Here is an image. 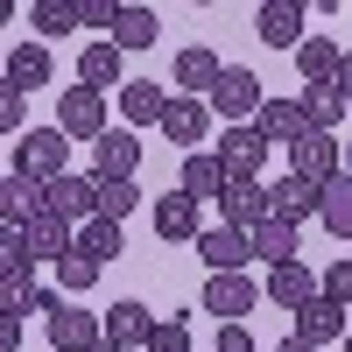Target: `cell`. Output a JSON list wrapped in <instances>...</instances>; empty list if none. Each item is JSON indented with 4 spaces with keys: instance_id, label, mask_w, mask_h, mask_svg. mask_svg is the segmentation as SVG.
<instances>
[{
    "instance_id": "obj_3",
    "label": "cell",
    "mask_w": 352,
    "mask_h": 352,
    "mask_svg": "<svg viewBox=\"0 0 352 352\" xmlns=\"http://www.w3.org/2000/svg\"><path fill=\"white\" fill-rule=\"evenodd\" d=\"M212 162L226 169V184H261V169H268V141H261L254 127H226Z\"/></svg>"
},
{
    "instance_id": "obj_6",
    "label": "cell",
    "mask_w": 352,
    "mask_h": 352,
    "mask_svg": "<svg viewBox=\"0 0 352 352\" xmlns=\"http://www.w3.org/2000/svg\"><path fill=\"white\" fill-rule=\"evenodd\" d=\"M134 169H141V141L127 127H106L92 141V176L99 184H134Z\"/></svg>"
},
{
    "instance_id": "obj_30",
    "label": "cell",
    "mask_w": 352,
    "mask_h": 352,
    "mask_svg": "<svg viewBox=\"0 0 352 352\" xmlns=\"http://www.w3.org/2000/svg\"><path fill=\"white\" fill-rule=\"evenodd\" d=\"M28 28H36V43L50 50V43H64L71 28H78V0H36L28 8Z\"/></svg>"
},
{
    "instance_id": "obj_33",
    "label": "cell",
    "mask_w": 352,
    "mask_h": 352,
    "mask_svg": "<svg viewBox=\"0 0 352 352\" xmlns=\"http://www.w3.org/2000/svg\"><path fill=\"white\" fill-rule=\"evenodd\" d=\"M78 254H92L99 268H106V261H120V254H127V232L113 226V219H85V226H78Z\"/></svg>"
},
{
    "instance_id": "obj_26",
    "label": "cell",
    "mask_w": 352,
    "mask_h": 352,
    "mask_svg": "<svg viewBox=\"0 0 352 352\" xmlns=\"http://www.w3.org/2000/svg\"><path fill=\"white\" fill-rule=\"evenodd\" d=\"M78 85H85V92H99V99L113 92V85H127V78H120V50H113L106 36H99L92 50H85V56H78Z\"/></svg>"
},
{
    "instance_id": "obj_37",
    "label": "cell",
    "mask_w": 352,
    "mask_h": 352,
    "mask_svg": "<svg viewBox=\"0 0 352 352\" xmlns=\"http://www.w3.org/2000/svg\"><path fill=\"white\" fill-rule=\"evenodd\" d=\"M317 296H324L331 310H352V254H338L324 275H317Z\"/></svg>"
},
{
    "instance_id": "obj_19",
    "label": "cell",
    "mask_w": 352,
    "mask_h": 352,
    "mask_svg": "<svg viewBox=\"0 0 352 352\" xmlns=\"http://www.w3.org/2000/svg\"><path fill=\"white\" fill-rule=\"evenodd\" d=\"M0 78H8L14 92L28 99V92H43V85L56 78V64H50V50H43V43H14V50H8V71H0Z\"/></svg>"
},
{
    "instance_id": "obj_48",
    "label": "cell",
    "mask_w": 352,
    "mask_h": 352,
    "mask_svg": "<svg viewBox=\"0 0 352 352\" xmlns=\"http://www.w3.org/2000/svg\"><path fill=\"white\" fill-rule=\"evenodd\" d=\"M92 352H120V345H92Z\"/></svg>"
},
{
    "instance_id": "obj_16",
    "label": "cell",
    "mask_w": 352,
    "mask_h": 352,
    "mask_svg": "<svg viewBox=\"0 0 352 352\" xmlns=\"http://www.w3.org/2000/svg\"><path fill=\"white\" fill-rule=\"evenodd\" d=\"M99 331H106V345L134 352V345H148V331H155V310H148V303H113V310L99 317Z\"/></svg>"
},
{
    "instance_id": "obj_47",
    "label": "cell",
    "mask_w": 352,
    "mask_h": 352,
    "mask_svg": "<svg viewBox=\"0 0 352 352\" xmlns=\"http://www.w3.org/2000/svg\"><path fill=\"white\" fill-rule=\"evenodd\" d=\"M338 352H352V331H345V338H338Z\"/></svg>"
},
{
    "instance_id": "obj_42",
    "label": "cell",
    "mask_w": 352,
    "mask_h": 352,
    "mask_svg": "<svg viewBox=\"0 0 352 352\" xmlns=\"http://www.w3.org/2000/svg\"><path fill=\"white\" fill-rule=\"evenodd\" d=\"M219 352H261L247 324H219Z\"/></svg>"
},
{
    "instance_id": "obj_39",
    "label": "cell",
    "mask_w": 352,
    "mask_h": 352,
    "mask_svg": "<svg viewBox=\"0 0 352 352\" xmlns=\"http://www.w3.org/2000/svg\"><path fill=\"white\" fill-rule=\"evenodd\" d=\"M21 268H36V261H28V240H21V226L0 219V275H21Z\"/></svg>"
},
{
    "instance_id": "obj_45",
    "label": "cell",
    "mask_w": 352,
    "mask_h": 352,
    "mask_svg": "<svg viewBox=\"0 0 352 352\" xmlns=\"http://www.w3.org/2000/svg\"><path fill=\"white\" fill-rule=\"evenodd\" d=\"M275 352H317V345H303V338H282V345H275Z\"/></svg>"
},
{
    "instance_id": "obj_24",
    "label": "cell",
    "mask_w": 352,
    "mask_h": 352,
    "mask_svg": "<svg viewBox=\"0 0 352 352\" xmlns=\"http://www.w3.org/2000/svg\"><path fill=\"white\" fill-rule=\"evenodd\" d=\"M21 240H28V261H64L78 247V226H64L56 212H43L36 226H21Z\"/></svg>"
},
{
    "instance_id": "obj_11",
    "label": "cell",
    "mask_w": 352,
    "mask_h": 352,
    "mask_svg": "<svg viewBox=\"0 0 352 352\" xmlns=\"http://www.w3.org/2000/svg\"><path fill=\"white\" fill-rule=\"evenodd\" d=\"M254 36L268 43V50H296L310 28H303V8L296 0H261V14H254Z\"/></svg>"
},
{
    "instance_id": "obj_17",
    "label": "cell",
    "mask_w": 352,
    "mask_h": 352,
    "mask_svg": "<svg viewBox=\"0 0 352 352\" xmlns=\"http://www.w3.org/2000/svg\"><path fill=\"white\" fill-rule=\"evenodd\" d=\"M28 310H56V289L36 282V268H21V275H0V317H28Z\"/></svg>"
},
{
    "instance_id": "obj_5",
    "label": "cell",
    "mask_w": 352,
    "mask_h": 352,
    "mask_svg": "<svg viewBox=\"0 0 352 352\" xmlns=\"http://www.w3.org/2000/svg\"><path fill=\"white\" fill-rule=\"evenodd\" d=\"M254 134L268 141H282V148H296V141H310L317 127H310V113H303V99H261V113H254Z\"/></svg>"
},
{
    "instance_id": "obj_29",
    "label": "cell",
    "mask_w": 352,
    "mask_h": 352,
    "mask_svg": "<svg viewBox=\"0 0 352 352\" xmlns=\"http://www.w3.org/2000/svg\"><path fill=\"white\" fill-rule=\"evenodd\" d=\"M338 56H345V50H338L331 36H303V43H296V71H303V85H331V78H338Z\"/></svg>"
},
{
    "instance_id": "obj_23",
    "label": "cell",
    "mask_w": 352,
    "mask_h": 352,
    "mask_svg": "<svg viewBox=\"0 0 352 352\" xmlns=\"http://www.w3.org/2000/svg\"><path fill=\"white\" fill-rule=\"evenodd\" d=\"M247 247H254V261L282 268V261H296V247H303V226H289V219H268V226H254V232H247Z\"/></svg>"
},
{
    "instance_id": "obj_7",
    "label": "cell",
    "mask_w": 352,
    "mask_h": 352,
    "mask_svg": "<svg viewBox=\"0 0 352 352\" xmlns=\"http://www.w3.org/2000/svg\"><path fill=\"white\" fill-rule=\"evenodd\" d=\"M197 261H204L212 275H247L254 247H247V232H232V226H204V232H197Z\"/></svg>"
},
{
    "instance_id": "obj_12",
    "label": "cell",
    "mask_w": 352,
    "mask_h": 352,
    "mask_svg": "<svg viewBox=\"0 0 352 352\" xmlns=\"http://www.w3.org/2000/svg\"><path fill=\"white\" fill-rule=\"evenodd\" d=\"M254 296H261V289H254L247 275H212V282H204V310H212L219 324H247Z\"/></svg>"
},
{
    "instance_id": "obj_8",
    "label": "cell",
    "mask_w": 352,
    "mask_h": 352,
    "mask_svg": "<svg viewBox=\"0 0 352 352\" xmlns=\"http://www.w3.org/2000/svg\"><path fill=\"white\" fill-rule=\"evenodd\" d=\"M219 226H232V232H254V226H268L275 219V204H268V184H226L219 190Z\"/></svg>"
},
{
    "instance_id": "obj_32",
    "label": "cell",
    "mask_w": 352,
    "mask_h": 352,
    "mask_svg": "<svg viewBox=\"0 0 352 352\" xmlns=\"http://www.w3.org/2000/svg\"><path fill=\"white\" fill-rule=\"evenodd\" d=\"M268 204H275V219L303 226V219H317V184H303V176H282V184L268 190Z\"/></svg>"
},
{
    "instance_id": "obj_18",
    "label": "cell",
    "mask_w": 352,
    "mask_h": 352,
    "mask_svg": "<svg viewBox=\"0 0 352 352\" xmlns=\"http://www.w3.org/2000/svg\"><path fill=\"white\" fill-rule=\"evenodd\" d=\"M162 106H169L162 78H127V85H120V120H127V134H134V127H155Z\"/></svg>"
},
{
    "instance_id": "obj_43",
    "label": "cell",
    "mask_w": 352,
    "mask_h": 352,
    "mask_svg": "<svg viewBox=\"0 0 352 352\" xmlns=\"http://www.w3.org/2000/svg\"><path fill=\"white\" fill-rule=\"evenodd\" d=\"M0 352H21V317H0Z\"/></svg>"
},
{
    "instance_id": "obj_28",
    "label": "cell",
    "mask_w": 352,
    "mask_h": 352,
    "mask_svg": "<svg viewBox=\"0 0 352 352\" xmlns=\"http://www.w3.org/2000/svg\"><path fill=\"white\" fill-rule=\"evenodd\" d=\"M148 219H155V232H162V240H197V204L184 197V190H169V197H155L148 204Z\"/></svg>"
},
{
    "instance_id": "obj_20",
    "label": "cell",
    "mask_w": 352,
    "mask_h": 352,
    "mask_svg": "<svg viewBox=\"0 0 352 352\" xmlns=\"http://www.w3.org/2000/svg\"><path fill=\"white\" fill-rule=\"evenodd\" d=\"M50 212V197H43V184H28V176H0V219H8V226H36Z\"/></svg>"
},
{
    "instance_id": "obj_49",
    "label": "cell",
    "mask_w": 352,
    "mask_h": 352,
    "mask_svg": "<svg viewBox=\"0 0 352 352\" xmlns=\"http://www.w3.org/2000/svg\"><path fill=\"white\" fill-rule=\"evenodd\" d=\"M345 254H352V247H345Z\"/></svg>"
},
{
    "instance_id": "obj_25",
    "label": "cell",
    "mask_w": 352,
    "mask_h": 352,
    "mask_svg": "<svg viewBox=\"0 0 352 352\" xmlns=\"http://www.w3.org/2000/svg\"><path fill=\"white\" fill-rule=\"evenodd\" d=\"M289 338H303V345L324 352V345H338V338H345V310H331L324 296H317V303H303V310H296V331H289Z\"/></svg>"
},
{
    "instance_id": "obj_15",
    "label": "cell",
    "mask_w": 352,
    "mask_h": 352,
    "mask_svg": "<svg viewBox=\"0 0 352 352\" xmlns=\"http://www.w3.org/2000/svg\"><path fill=\"white\" fill-rule=\"evenodd\" d=\"M289 176H303V184H331L338 176V134H310L289 148Z\"/></svg>"
},
{
    "instance_id": "obj_1",
    "label": "cell",
    "mask_w": 352,
    "mask_h": 352,
    "mask_svg": "<svg viewBox=\"0 0 352 352\" xmlns=\"http://www.w3.org/2000/svg\"><path fill=\"white\" fill-rule=\"evenodd\" d=\"M14 176H28V184H56V176H71V141L56 134V127H28L14 141Z\"/></svg>"
},
{
    "instance_id": "obj_34",
    "label": "cell",
    "mask_w": 352,
    "mask_h": 352,
    "mask_svg": "<svg viewBox=\"0 0 352 352\" xmlns=\"http://www.w3.org/2000/svg\"><path fill=\"white\" fill-rule=\"evenodd\" d=\"M176 190H184L190 204H197V197H219V190H226V169L212 162V148H197V155H184V184H176Z\"/></svg>"
},
{
    "instance_id": "obj_13",
    "label": "cell",
    "mask_w": 352,
    "mask_h": 352,
    "mask_svg": "<svg viewBox=\"0 0 352 352\" xmlns=\"http://www.w3.org/2000/svg\"><path fill=\"white\" fill-rule=\"evenodd\" d=\"M155 127L176 141V148H190V155H197V141L212 134V113H204V99H176V92H169V106H162V120H155Z\"/></svg>"
},
{
    "instance_id": "obj_38",
    "label": "cell",
    "mask_w": 352,
    "mask_h": 352,
    "mask_svg": "<svg viewBox=\"0 0 352 352\" xmlns=\"http://www.w3.org/2000/svg\"><path fill=\"white\" fill-rule=\"evenodd\" d=\"M148 352H190V317H184V310H176V317H155Z\"/></svg>"
},
{
    "instance_id": "obj_2",
    "label": "cell",
    "mask_w": 352,
    "mask_h": 352,
    "mask_svg": "<svg viewBox=\"0 0 352 352\" xmlns=\"http://www.w3.org/2000/svg\"><path fill=\"white\" fill-rule=\"evenodd\" d=\"M261 99H268V92H261V78H254L247 64H226V71H219V85L204 92V113H219L226 127H254Z\"/></svg>"
},
{
    "instance_id": "obj_9",
    "label": "cell",
    "mask_w": 352,
    "mask_h": 352,
    "mask_svg": "<svg viewBox=\"0 0 352 352\" xmlns=\"http://www.w3.org/2000/svg\"><path fill=\"white\" fill-rule=\"evenodd\" d=\"M219 56L212 50H204V43H190V50H176V64H169V85H176V99H204V92H212V85H219Z\"/></svg>"
},
{
    "instance_id": "obj_4",
    "label": "cell",
    "mask_w": 352,
    "mask_h": 352,
    "mask_svg": "<svg viewBox=\"0 0 352 352\" xmlns=\"http://www.w3.org/2000/svg\"><path fill=\"white\" fill-rule=\"evenodd\" d=\"M56 134L64 141H99L106 134V99L85 92V85H64L56 92Z\"/></svg>"
},
{
    "instance_id": "obj_36",
    "label": "cell",
    "mask_w": 352,
    "mask_h": 352,
    "mask_svg": "<svg viewBox=\"0 0 352 352\" xmlns=\"http://www.w3.org/2000/svg\"><path fill=\"white\" fill-rule=\"evenodd\" d=\"M92 184H99V176H92ZM134 212H141V190H134V184H99V219L127 226Z\"/></svg>"
},
{
    "instance_id": "obj_10",
    "label": "cell",
    "mask_w": 352,
    "mask_h": 352,
    "mask_svg": "<svg viewBox=\"0 0 352 352\" xmlns=\"http://www.w3.org/2000/svg\"><path fill=\"white\" fill-rule=\"evenodd\" d=\"M50 345H56V352H92V345H106L99 310H71V303H56V310H50Z\"/></svg>"
},
{
    "instance_id": "obj_22",
    "label": "cell",
    "mask_w": 352,
    "mask_h": 352,
    "mask_svg": "<svg viewBox=\"0 0 352 352\" xmlns=\"http://www.w3.org/2000/svg\"><path fill=\"white\" fill-rule=\"evenodd\" d=\"M317 219H324L331 240L352 247V176H345V169L331 176V184H317Z\"/></svg>"
},
{
    "instance_id": "obj_14",
    "label": "cell",
    "mask_w": 352,
    "mask_h": 352,
    "mask_svg": "<svg viewBox=\"0 0 352 352\" xmlns=\"http://www.w3.org/2000/svg\"><path fill=\"white\" fill-rule=\"evenodd\" d=\"M43 197H50V212L64 219V226H78V219H99V184H92V176H56V184H50Z\"/></svg>"
},
{
    "instance_id": "obj_41",
    "label": "cell",
    "mask_w": 352,
    "mask_h": 352,
    "mask_svg": "<svg viewBox=\"0 0 352 352\" xmlns=\"http://www.w3.org/2000/svg\"><path fill=\"white\" fill-rule=\"evenodd\" d=\"M21 113H28V99L14 92L8 78H0V134H21Z\"/></svg>"
},
{
    "instance_id": "obj_35",
    "label": "cell",
    "mask_w": 352,
    "mask_h": 352,
    "mask_svg": "<svg viewBox=\"0 0 352 352\" xmlns=\"http://www.w3.org/2000/svg\"><path fill=\"white\" fill-rule=\"evenodd\" d=\"M92 282H99V261H92V254H78V247H71L64 261H56V289H64V296H85Z\"/></svg>"
},
{
    "instance_id": "obj_46",
    "label": "cell",
    "mask_w": 352,
    "mask_h": 352,
    "mask_svg": "<svg viewBox=\"0 0 352 352\" xmlns=\"http://www.w3.org/2000/svg\"><path fill=\"white\" fill-rule=\"evenodd\" d=\"M8 21H14V0H0V28H8Z\"/></svg>"
},
{
    "instance_id": "obj_21",
    "label": "cell",
    "mask_w": 352,
    "mask_h": 352,
    "mask_svg": "<svg viewBox=\"0 0 352 352\" xmlns=\"http://www.w3.org/2000/svg\"><path fill=\"white\" fill-rule=\"evenodd\" d=\"M268 303H275V310H303V303H317V275L303 268V261L268 268Z\"/></svg>"
},
{
    "instance_id": "obj_31",
    "label": "cell",
    "mask_w": 352,
    "mask_h": 352,
    "mask_svg": "<svg viewBox=\"0 0 352 352\" xmlns=\"http://www.w3.org/2000/svg\"><path fill=\"white\" fill-rule=\"evenodd\" d=\"M303 113H310L317 134H338V120L352 113V99L338 92V85H303Z\"/></svg>"
},
{
    "instance_id": "obj_27",
    "label": "cell",
    "mask_w": 352,
    "mask_h": 352,
    "mask_svg": "<svg viewBox=\"0 0 352 352\" xmlns=\"http://www.w3.org/2000/svg\"><path fill=\"white\" fill-rule=\"evenodd\" d=\"M155 36H162V21H155V8H127V0H120V14H113V36H106V43H113V50L127 56V50H148Z\"/></svg>"
},
{
    "instance_id": "obj_44",
    "label": "cell",
    "mask_w": 352,
    "mask_h": 352,
    "mask_svg": "<svg viewBox=\"0 0 352 352\" xmlns=\"http://www.w3.org/2000/svg\"><path fill=\"white\" fill-rule=\"evenodd\" d=\"M331 85H338V92H345V99H352V50H345V56H338V78H331Z\"/></svg>"
},
{
    "instance_id": "obj_40",
    "label": "cell",
    "mask_w": 352,
    "mask_h": 352,
    "mask_svg": "<svg viewBox=\"0 0 352 352\" xmlns=\"http://www.w3.org/2000/svg\"><path fill=\"white\" fill-rule=\"evenodd\" d=\"M113 14H120V0H78V28H106L113 36Z\"/></svg>"
}]
</instances>
